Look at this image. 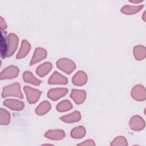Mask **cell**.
I'll list each match as a JSON object with an SVG mask.
<instances>
[{
	"mask_svg": "<svg viewBox=\"0 0 146 146\" xmlns=\"http://www.w3.org/2000/svg\"><path fill=\"white\" fill-rule=\"evenodd\" d=\"M86 134V130L84 127L79 126L72 129L71 135L72 137L75 139H80L83 137Z\"/></svg>",
	"mask_w": 146,
	"mask_h": 146,
	"instance_id": "obj_20",
	"label": "cell"
},
{
	"mask_svg": "<svg viewBox=\"0 0 146 146\" xmlns=\"http://www.w3.org/2000/svg\"><path fill=\"white\" fill-rule=\"evenodd\" d=\"M2 96L3 98L7 96H15L22 99L23 96L21 91L20 85L18 83L11 84L3 88Z\"/></svg>",
	"mask_w": 146,
	"mask_h": 146,
	"instance_id": "obj_1",
	"label": "cell"
},
{
	"mask_svg": "<svg viewBox=\"0 0 146 146\" xmlns=\"http://www.w3.org/2000/svg\"><path fill=\"white\" fill-rule=\"evenodd\" d=\"M57 67L66 74H71L73 71L76 66L71 60L66 58H63L58 60L56 63Z\"/></svg>",
	"mask_w": 146,
	"mask_h": 146,
	"instance_id": "obj_2",
	"label": "cell"
},
{
	"mask_svg": "<svg viewBox=\"0 0 146 146\" xmlns=\"http://www.w3.org/2000/svg\"><path fill=\"white\" fill-rule=\"evenodd\" d=\"M111 145H127L128 143L127 142L126 139L123 136H118L115 138L112 143Z\"/></svg>",
	"mask_w": 146,
	"mask_h": 146,
	"instance_id": "obj_26",
	"label": "cell"
},
{
	"mask_svg": "<svg viewBox=\"0 0 146 146\" xmlns=\"http://www.w3.org/2000/svg\"><path fill=\"white\" fill-rule=\"evenodd\" d=\"M7 38H6V33L4 35L3 32H1V55L2 58L7 56Z\"/></svg>",
	"mask_w": 146,
	"mask_h": 146,
	"instance_id": "obj_21",
	"label": "cell"
},
{
	"mask_svg": "<svg viewBox=\"0 0 146 146\" xmlns=\"http://www.w3.org/2000/svg\"><path fill=\"white\" fill-rule=\"evenodd\" d=\"M24 91L26 94L28 102L31 104L36 102L42 93L38 90L31 88L29 86H25Z\"/></svg>",
	"mask_w": 146,
	"mask_h": 146,
	"instance_id": "obj_4",
	"label": "cell"
},
{
	"mask_svg": "<svg viewBox=\"0 0 146 146\" xmlns=\"http://www.w3.org/2000/svg\"><path fill=\"white\" fill-rule=\"evenodd\" d=\"M19 68L16 66H11L6 68L1 74V79H11L16 77L19 74Z\"/></svg>",
	"mask_w": 146,
	"mask_h": 146,
	"instance_id": "obj_6",
	"label": "cell"
},
{
	"mask_svg": "<svg viewBox=\"0 0 146 146\" xmlns=\"http://www.w3.org/2000/svg\"><path fill=\"white\" fill-rule=\"evenodd\" d=\"M3 104L8 108L15 111L22 110L24 107V103L22 102L14 99H7L4 101Z\"/></svg>",
	"mask_w": 146,
	"mask_h": 146,
	"instance_id": "obj_9",
	"label": "cell"
},
{
	"mask_svg": "<svg viewBox=\"0 0 146 146\" xmlns=\"http://www.w3.org/2000/svg\"><path fill=\"white\" fill-rule=\"evenodd\" d=\"M132 97L138 101H144L145 99V88L141 85L135 86L132 90Z\"/></svg>",
	"mask_w": 146,
	"mask_h": 146,
	"instance_id": "obj_5",
	"label": "cell"
},
{
	"mask_svg": "<svg viewBox=\"0 0 146 146\" xmlns=\"http://www.w3.org/2000/svg\"><path fill=\"white\" fill-rule=\"evenodd\" d=\"M23 80L27 82L35 85H39L41 83L42 81L35 78L31 72L30 71H25L23 75Z\"/></svg>",
	"mask_w": 146,
	"mask_h": 146,
	"instance_id": "obj_19",
	"label": "cell"
},
{
	"mask_svg": "<svg viewBox=\"0 0 146 146\" xmlns=\"http://www.w3.org/2000/svg\"><path fill=\"white\" fill-rule=\"evenodd\" d=\"M51 109V104L47 101L41 103L36 108L35 112L39 115H42L46 113Z\"/></svg>",
	"mask_w": 146,
	"mask_h": 146,
	"instance_id": "obj_18",
	"label": "cell"
},
{
	"mask_svg": "<svg viewBox=\"0 0 146 146\" xmlns=\"http://www.w3.org/2000/svg\"><path fill=\"white\" fill-rule=\"evenodd\" d=\"M67 92V89L63 88H52L48 91V97L52 100H56L58 99L63 97Z\"/></svg>",
	"mask_w": 146,
	"mask_h": 146,
	"instance_id": "obj_7",
	"label": "cell"
},
{
	"mask_svg": "<svg viewBox=\"0 0 146 146\" xmlns=\"http://www.w3.org/2000/svg\"><path fill=\"white\" fill-rule=\"evenodd\" d=\"M72 80L75 85H84L87 81V76L84 72L80 71L74 76Z\"/></svg>",
	"mask_w": 146,
	"mask_h": 146,
	"instance_id": "obj_14",
	"label": "cell"
},
{
	"mask_svg": "<svg viewBox=\"0 0 146 146\" xmlns=\"http://www.w3.org/2000/svg\"><path fill=\"white\" fill-rule=\"evenodd\" d=\"M18 40L19 39L15 34L13 33H10L9 34L7 38V50L6 56H11L15 51L18 44Z\"/></svg>",
	"mask_w": 146,
	"mask_h": 146,
	"instance_id": "obj_3",
	"label": "cell"
},
{
	"mask_svg": "<svg viewBox=\"0 0 146 146\" xmlns=\"http://www.w3.org/2000/svg\"><path fill=\"white\" fill-rule=\"evenodd\" d=\"M47 56L46 51L42 48H37L35 49L34 55L30 62V65L34 64L35 63L45 58Z\"/></svg>",
	"mask_w": 146,
	"mask_h": 146,
	"instance_id": "obj_12",
	"label": "cell"
},
{
	"mask_svg": "<svg viewBox=\"0 0 146 146\" xmlns=\"http://www.w3.org/2000/svg\"><path fill=\"white\" fill-rule=\"evenodd\" d=\"M72 107L71 103L68 100H64L59 103L56 106V109L58 111L64 112L70 110Z\"/></svg>",
	"mask_w": 146,
	"mask_h": 146,
	"instance_id": "obj_24",
	"label": "cell"
},
{
	"mask_svg": "<svg viewBox=\"0 0 146 146\" xmlns=\"http://www.w3.org/2000/svg\"><path fill=\"white\" fill-rule=\"evenodd\" d=\"M0 26H1V29L2 30L5 29L6 28V24L5 21V20L3 19L2 17H1V21H0Z\"/></svg>",
	"mask_w": 146,
	"mask_h": 146,
	"instance_id": "obj_28",
	"label": "cell"
},
{
	"mask_svg": "<svg viewBox=\"0 0 146 146\" xmlns=\"http://www.w3.org/2000/svg\"><path fill=\"white\" fill-rule=\"evenodd\" d=\"M78 145H95V144L92 140L89 139V140L84 141L83 143L78 144Z\"/></svg>",
	"mask_w": 146,
	"mask_h": 146,
	"instance_id": "obj_27",
	"label": "cell"
},
{
	"mask_svg": "<svg viewBox=\"0 0 146 146\" xmlns=\"http://www.w3.org/2000/svg\"><path fill=\"white\" fill-rule=\"evenodd\" d=\"M61 120L66 123H72L78 121L80 119V114L78 111H75L70 115L63 116L60 117Z\"/></svg>",
	"mask_w": 146,
	"mask_h": 146,
	"instance_id": "obj_17",
	"label": "cell"
},
{
	"mask_svg": "<svg viewBox=\"0 0 146 146\" xmlns=\"http://www.w3.org/2000/svg\"><path fill=\"white\" fill-rule=\"evenodd\" d=\"M67 83V78L62 75L58 73L57 71L54 72L48 80V83L54 84H66Z\"/></svg>",
	"mask_w": 146,
	"mask_h": 146,
	"instance_id": "obj_11",
	"label": "cell"
},
{
	"mask_svg": "<svg viewBox=\"0 0 146 146\" xmlns=\"http://www.w3.org/2000/svg\"><path fill=\"white\" fill-rule=\"evenodd\" d=\"M133 52L136 60H142L145 58V47L142 46H137L134 48Z\"/></svg>",
	"mask_w": 146,
	"mask_h": 146,
	"instance_id": "obj_22",
	"label": "cell"
},
{
	"mask_svg": "<svg viewBox=\"0 0 146 146\" xmlns=\"http://www.w3.org/2000/svg\"><path fill=\"white\" fill-rule=\"evenodd\" d=\"M0 123L2 125H6L10 122V113L5 110L1 108L0 111Z\"/></svg>",
	"mask_w": 146,
	"mask_h": 146,
	"instance_id": "obj_25",
	"label": "cell"
},
{
	"mask_svg": "<svg viewBox=\"0 0 146 146\" xmlns=\"http://www.w3.org/2000/svg\"><path fill=\"white\" fill-rule=\"evenodd\" d=\"M52 64L51 63L46 62L40 65L36 70V72L40 76H43L47 74L51 70Z\"/></svg>",
	"mask_w": 146,
	"mask_h": 146,
	"instance_id": "obj_16",
	"label": "cell"
},
{
	"mask_svg": "<svg viewBox=\"0 0 146 146\" xmlns=\"http://www.w3.org/2000/svg\"><path fill=\"white\" fill-rule=\"evenodd\" d=\"M30 47V44L27 40H22L21 48L17 55V58L21 59L25 57L29 52Z\"/></svg>",
	"mask_w": 146,
	"mask_h": 146,
	"instance_id": "obj_15",
	"label": "cell"
},
{
	"mask_svg": "<svg viewBox=\"0 0 146 146\" xmlns=\"http://www.w3.org/2000/svg\"><path fill=\"white\" fill-rule=\"evenodd\" d=\"M129 125L131 129L135 131H139L144 128L145 126V122L141 117L139 116H135L131 119Z\"/></svg>",
	"mask_w": 146,
	"mask_h": 146,
	"instance_id": "obj_8",
	"label": "cell"
},
{
	"mask_svg": "<svg viewBox=\"0 0 146 146\" xmlns=\"http://www.w3.org/2000/svg\"><path fill=\"white\" fill-rule=\"evenodd\" d=\"M44 136L48 139L58 140L62 139L64 137L65 133L64 131L60 129L50 130L45 133Z\"/></svg>",
	"mask_w": 146,
	"mask_h": 146,
	"instance_id": "obj_13",
	"label": "cell"
},
{
	"mask_svg": "<svg viewBox=\"0 0 146 146\" xmlns=\"http://www.w3.org/2000/svg\"><path fill=\"white\" fill-rule=\"evenodd\" d=\"M71 97L76 104H81L85 100L86 92L84 90H72Z\"/></svg>",
	"mask_w": 146,
	"mask_h": 146,
	"instance_id": "obj_10",
	"label": "cell"
},
{
	"mask_svg": "<svg viewBox=\"0 0 146 146\" xmlns=\"http://www.w3.org/2000/svg\"><path fill=\"white\" fill-rule=\"evenodd\" d=\"M143 7V6H125L122 7L121 11L125 14H134L136 13L139 11Z\"/></svg>",
	"mask_w": 146,
	"mask_h": 146,
	"instance_id": "obj_23",
	"label": "cell"
}]
</instances>
